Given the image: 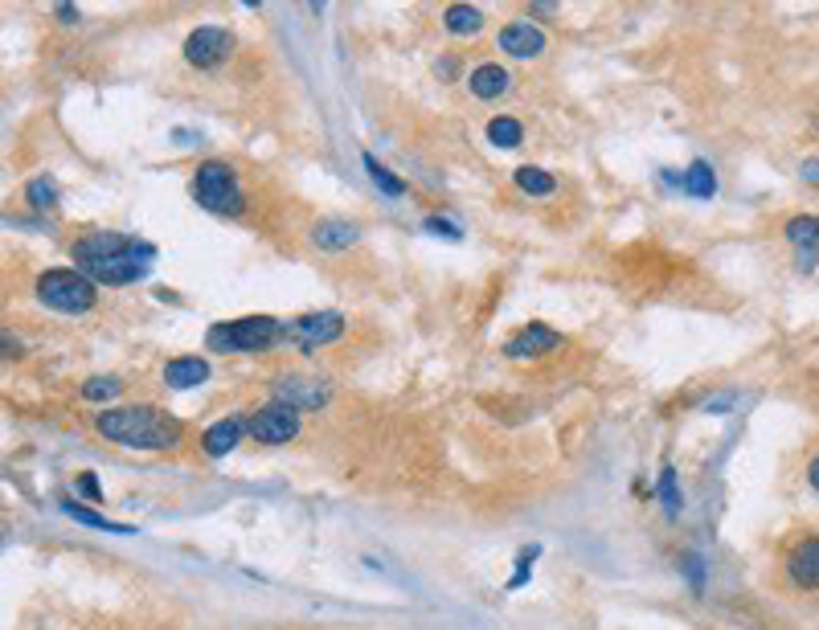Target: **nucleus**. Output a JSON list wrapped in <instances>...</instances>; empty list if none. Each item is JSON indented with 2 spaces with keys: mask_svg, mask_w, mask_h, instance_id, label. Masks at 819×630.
I'll return each instance as SVG.
<instances>
[{
  "mask_svg": "<svg viewBox=\"0 0 819 630\" xmlns=\"http://www.w3.org/2000/svg\"><path fill=\"white\" fill-rule=\"evenodd\" d=\"M74 262L91 283L127 287V283H140L152 270L156 246L127 234H86L74 242Z\"/></svg>",
  "mask_w": 819,
  "mask_h": 630,
  "instance_id": "f257e3e1",
  "label": "nucleus"
},
{
  "mask_svg": "<svg viewBox=\"0 0 819 630\" xmlns=\"http://www.w3.org/2000/svg\"><path fill=\"white\" fill-rule=\"evenodd\" d=\"M95 430L107 442L132 446V450H172L185 438V426L172 414L156 410V405H119V410L95 418Z\"/></svg>",
  "mask_w": 819,
  "mask_h": 630,
  "instance_id": "f03ea898",
  "label": "nucleus"
},
{
  "mask_svg": "<svg viewBox=\"0 0 819 630\" xmlns=\"http://www.w3.org/2000/svg\"><path fill=\"white\" fill-rule=\"evenodd\" d=\"M287 336V324L271 315H246V320H226L205 332L209 352H267Z\"/></svg>",
  "mask_w": 819,
  "mask_h": 630,
  "instance_id": "7ed1b4c3",
  "label": "nucleus"
},
{
  "mask_svg": "<svg viewBox=\"0 0 819 630\" xmlns=\"http://www.w3.org/2000/svg\"><path fill=\"white\" fill-rule=\"evenodd\" d=\"M193 201L209 213H218V217H238L246 209V193L238 185V176L230 164L222 160H205L197 172H193V185H189Z\"/></svg>",
  "mask_w": 819,
  "mask_h": 630,
  "instance_id": "20e7f679",
  "label": "nucleus"
},
{
  "mask_svg": "<svg viewBox=\"0 0 819 630\" xmlns=\"http://www.w3.org/2000/svg\"><path fill=\"white\" fill-rule=\"evenodd\" d=\"M37 299L46 303L50 311H66V315H82V311H91L99 291L95 283L82 275V270H46V275L37 279Z\"/></svg>",
  "mask_w": 819,
  "mask_h": 630,
  "instance_id": "39448f33",
  "label": "nucleus"
},
{
  "mask_svg": "<svg viewBox=\"0 0 819 630\" xmlns=\"http://www.w3.org/2000/svg\"><path fill=\"white\" fill-rule=\"evenodd\" d=\"M299 410L295 405H287V401H267L263 410H254L250 414V426H246V434L254 438V442H263V446H283V442H291L295 434H299Z\"/></svg>",
  "mask_w": 819,
  "mask_h": 630,
  "instance_id": "423d86ee",
  "label": "nucleus"
},
{
  "mask_svg": "<svg viewBox=\"0 0 819 630\" xmlns=\"http://www.w3.org/2000/svg\"><path fill=\"white\" fill-rule=\"evenodd\" d=\"M230 54H234V33L222 25H201L185 41V62L193 70H218L230 62Z\"/></svg>",
  "mask_w": 819,
  "mask_h": 630,
  "instance_id": "0eeeda50",
  "label": "nucleus"
},
{
  "mask_svg": "<svg viewBox=\"0 0 819 630\" xmlns=\"http://www.w3.org/2000/svg\"><path fill=\"white\" fill-rule=\"evenodd\" d=\"M783 573L795 590L803 594H815L819 590V536H803L787 549L783 557Z\"/></svg>",
  "mask_w": 819,
  "mask_h": 630,
  "instance_id": "6e6552de",
  "label": "nucleus"
},
{
  "mask_svg": "<svg viewBox=\"0 0 819 630\" xmlns=\"http://www.w3.org/2000/svg\"><path fill=\"white\" fill-rule=\"evenodd\" d=\"M287 336H291L299 348L328 344V340L344 336V315H340V311H316V315H304V320H291V324H287Z\"/></svg>",
  "mask_w": 819,
  "mask_h": 630,
  "instance_id": "1a4fd4ad",
  "label": "nucleus"
},
{
  "mask_svg": "<svg viewBox=\"0 0 819 630\" xmlns=\"http://www.w3.org/2000/svg\"><path fill=\"white\" fill-rule=\"evenodd\" d=\"M496 41H500V50H504L508 58H521V62L545 54V33H541L537 25H529V21H508Z\"/></svg>",
  "mask_w": 819,
  "mask_h": 630,
  "instance_id": "9d476101",
  "label": "nucleus"
},
{
  "mask_svg": "<svg viewBox=\"0 0 819 630\" xmlns=\"http://www.w3.org/2000/svg\"><path fill=\"white\" fill-rule=\"evenodd\" d=\"M553 348H562V332H553V328H545V324H529L521 336H512V340L504 344V356H512V360H533V356L553 352Z\"/></svg>",
  "mask_w": 819,
  "mask_h": 630,
  "instance_id": "9b49d317",
  "label": "nucleus"
},
{
  "mask_svg": "<svg viewBox=\"0 0 819 630\" xmlns=\"http://www.w3.org/2000/svg\"><path fill=\"white\" fill-rule=\"evenodd\" d=\"M246 426H250V418H246V414H230V418H222V422H213V426L205 430V438H201V450H205L209 459H222V455H230V450L242 442Z\"/></svg>",
  "mask_w": 819,
  "mask_h": 630,
  "instance_id": "f8f14e48",
  "label": "nucleus"
},
{
  "mask_svg": "<svg viewBox=\"0 0 819 630\" xmlns=\"http://www.w3.org/2000/svg\"><path fill=\"white\" fill-rule=\"evenodd\" d=\"M209 381V360L205 356H177L164 365V385L168 389H197Z\"/></svg>",
  "mask_w": 819,
  "mask_h": 630,
  "instance_id": "ddd939ff",
  "label": "nucleus"
},
{
  "mask_svg": "<svg viewBox=\"0 0 819 630\" xmlns=\"http://www.w3.org/2000/svg\"><path fill=\"white\" fill-rule=\"evenodd\" d=\"M275 401H287V405H295V410H316V405H324L328 401V389L324 385H312V381H304V377H283L279 385H275Z\"/></svg>",
  "mask_w": 819,
  "mask_h": 630,
  "instance_id": "4468645a",
  "label": "nucleus"
},
{
  "mask_svg": "<svg viewBox=\"0 0 819 630\" xmlns=\"http://www.w3.org/2000/svg\"><path fill=\"white\" fill-rule=\"evenodd\" d=\"M467 86H471V95L484 99V103L504 99V95H508V70H504V66H496V62L476 66V70H471V78H467Z\"/></svg>",
  "mask_w": 819,
  "mask_h": 630,
  "instance_id": "2eb2a0df",
  "label": "nucleus"
},
{
  "mask_svg": "<svg viewBox=\"0 0 819 630\" xmlns=\"http://www.w3.org/2000/svg\"><path fill=\"white\" fill-rule=\"evenodd\" d=\"M357 238H361V230L353 221H320L312 230V242L320 250H344V246H353Z\"/></svg>",
  "mask_w": 819,
  "mask_h": 630,
  "instance_id": "dca6fc26",
  "label": "nucleus"
},
{
  "mask_svg": "<svg viewBox=\"0 0 819 630\" xmlns=\"http://www.w3.org/2000/svg\"><path fill=\"white\" fill-rule=\"evenodd\" d=\"M443 25H447L451 37H476L484 29V13L476 5H451L443 13Z\"/></svg>",
  "mask_w": 819,
  "mask_h": 630,
  "instance_id": "f3484780",
  "label": "nucleus"
},
{
  "mask_svg": "<svg viewBox=\"0 0 819 630\" xmlns=\"http://www.w3.org/2000/svg\"><path fill=\"white\" fill-rule=\"evenodd\" d=\"M684 193L697 197V201H709V197L717 193V176H713V168H709L705 160L688 164V172H684Z\"/></svg>",
  "mask_w": 819,
  "mask_h": 630,
  "instance_id": "a211bd4d",
  "label": "nucleus"
},
{
  "mask_svg": "<svg viewBox=\"0 0 819 630\" xmlns=\"http://www.w3.org/2000/svg\"><path fill=\"white\" fill-rule=\"evenodd\" d=\"M783 234L807 254V250L819 246V217H815V213H799V217H791V221L783 225Z\"/></svg>",
  "mask_w": 819,
  "mask_h": 630,
  "instance_id": "6ab92c4d",
  "label": "nucleus"
},
{
  "mask_svg": "<svg viewBox=\"0 0 819 630\" xmlns=\"http://www.w3.org/2000/svg\"><path fill=\"white\" fill-rule=\"evenodd\" d=\"M516 189L521 193H529V197H549L553 193V176L549 172H541V168H533V164H525V168H516Z\"/></svg>",
  "mask_w": 819,
  "mask_h": 630,
  "instance_id": "aec40b11",
  "label": "nucleus"
},
{
  "mask_svg": "<svg viewBox=\"0 0 819 630\" xmlns=\"http://www.w3.org/2000/svg\"><path fill=\"white\" fill-rule=\"evenodd\" d=\"M488 140L496 144V148H516L525 140V127L516 123V119H508V115H496L492 123H488Z\"/></svg>",
  "mask_w": 819,
  "mask_h": 630,
  "instance_id": "412c9836",
  "label": "nucleus"
},
{
  "mask_svg": "<svg viewBox=\"0 0 819 630\" xmlns=\"http://www.w3.org/2000/svg\"><path fill=\"white\" fill-rule=\"evenodd\" d=\"M62 512H66V516H74V520H78V524H86V528H103V532H136V528H127V524L103 520L99 512H91V508H82V504H74V500H62Z\"/></svg>",
  "mask_w": 819,
  "mask_h": 630,
  "instance_id": "4be33fe9",
  "label": "nucleus"
},
{
  "mask_svg": "<svg viewBox=\"0 0 819 630\" xmlns=\"http://www.w3.org/2000/svg\"><path fill=\"white\" fill-rule=\"evenodd\" d=\"M25 201L33 205V209H54L58 205V185L50 176H33L29 185H25Z\"/></svg>",
  "mask_w": 819,
  "mask_h": 630,
  "instance_id": "5701e85b",
  "label": "nucleus"
},
{
  "mask_svg": "<svg viewBox=\"0 0 819 630\" xmlns=\"http://www.w3.org/2000/svg\"><path fill=\"white\" fill-rule=\"evenodd\" d=\"M365 172L373 176L377 189H385V197H402V193H406L402 180H398L390 168H385V164H377V156H369V152H365Z\"/></svg>",
  "mask_w": 819,
  "mask_h": 630,
  "instance_id": "b1692460",
  "label": "nucleus"
},
{
  "mask_svg": "<svg viewBox=\"0 0 819 630\" xmlns=\"http://www.w3.org/2000/svg\"><path fill=\"white\" fill-rule=\"evenodd\" d=\"M656 491H660V500H664V512L676 520V516H680V508H684V500H680V479H676V471H672V467H664V471H660V487H656Z\"/></svg>",
  "mask_w": 819,
  "mask_h": 630,
  "instance_id": "393cba45",
  "label": "nucleus"
},
{
  "mask_svg": "<svg viewBox=\"0 0 819 630\" xmlns=\"http://www.w3.org/2000/svg\"><path fill=\"white\" fill-rule=\"evenodd\" d=\"M541 557V545H525L521 553H516V573L508 577V585L504 590H521V585H529V577H533V561Z\"/></svg>",
  "mask_w": 819,
  "mask_h": 630,
  "instance_id": "a878e982",
  "label": "nucleus"
},
{
  "mask_svg": "<svg viewBox=\"0 0 819 630\" xmlns=\"http://www.w3.org/2000/svg\"><path fill=\"white\" fill-rule=\"evenodd\" d=\"M119 377H91V381H86L82 385V397L86 401H111V397H119Z\"/></svg>",
  "mask_w": 819,
  "mask_h": 630,
  "instance_id": "bb28decb",
  "label": "nucleus"
},
{
  "mask_svg": "<svg viewBox=\"0 0 819 630\" xmlns=\"http://www.w3.org/2000/svg\"><path fill=\"white\" fill-rule=\"evenodd\" d=\"M680 565H684L688 581H693V590L701 594V590H705V565H701V557H697V553H684V561H680Z\"/></svg>",
  "mask_w": 819,
  "mask_h": 630,
  "instance_id": "cd10ccee",
  "label": "nucleus"
},
{
  "mask_svg": "<svg viewBox=\"0 0 819 630\" xmlns=\"http://www.w3.org/2000/svg\"><path fill=\"white\" fill-rule=\"evenodd\" d=\"M74 491L86 495V500H103V487H99V479H95L91 471H82V475L74 479Z\"/></svg>",
  "mask_w": 819,
  "mask_h": 630,
  "instance_id": "c85d7f7f",
  "label": "nucleus"
},
{
  "mask_svg": "<svg viewBox=\"0 0 819 630\" xmlns=\"http://www.w3.org/2000/svg\"><path fill=\"white\" fill-rule=\"evenodd\" d=\"M426 230H430V234H447V238H459V234H463L459 225H451V221H443V217H426Z\"/></svg>",
  "mask_w": 819,
  "mask_h": 630,
  "instance_id": "c756f323",
  "label": "nucleus"
},
{
  "mask_svg": "<svg viewBox=\"0 0 819 630\" xmlns=\"http://www.w3.org/2000/svg\"><path fill=\"white\" fill-rule=\"evenodd\" d=\"M738 401V393H721V397H713V401H705V410L709 414H721V410H729V405Z\"/></svg>",
  "mask_w": 819,
  "mask_h": 630,
  "instance_id": "7c9ffc66",
  "label": "nucleus"
},
{
  "mask_svg": "<svg viewBox=\"0 0 819 630\" xmlns=\"http://www.w3.org/2000/svg\"><path fill=\"white\" fill-rule=\"evenodd\" d=\"M799 176L807 180V185H819V160H803V168H799Z\"/></svg>",
  "mask_w": 819,
  "mask_h": 630,
  "instance_id": "2f4dec72",
  "label": "nucleus"
},
{
  "mask_svg": "<svg viewBox=\"0 0 819 630\" xmlns=\"http://www.w3.org/2000/svg\"><path fill=\"white\" fill-rule=\"evenodd\" d=\"M54 13H58V21H62V25H74V21H78V9H74V5H58Z\"/></svg>",
  "mask_w": 819,
  "mask_h": 630,
  "instance_id": "473e14b6",
  "label": "nucleus"
},
{
  "mask_svg": "<svg viewBox=\"0 0 819 630\" xmlns=\"http://www.w3.org/2000/svg\"><path fill=\"white\" fill-rule=\"evenodd\" d=\"M807 483L819 491V455H815V459H811V467H807Z\"/></svg>",
  "mask_w": 819,
  "mask_h": 630,
  "instance_id": "72a5a7b5",
  "label": "nucleus"
},
{
  "mask_svg": "<svg viewBox=\"0 0 819 630\" xmlns=\"http://www.w3.org/2000/svg\"><path fill=\"white\" fill-rule=\"evenodd\" d=\"M455 74V58H439V78H451Z\"/></svg>",
  "mask_w": 819,
  "mask_h": 630,
  "instance_id": "f704fd0d",
  "label": "nucleus"
},
{
  "mask_svg": "<svg viewBox=\"0 0 819 630\" xmlns=\"http://www.w3.org/2000/svg\"><path fill=\"white\" fill-rule=\"evenodd\" d=\"M533 13H537V17H553V13H557V5H533Z\"/></svg>",
  "mask_w": 819,
  "mask_h": 630,
  "instance_id": "c9c22d12",
  "label": "nucleus"
}]
</instances>
